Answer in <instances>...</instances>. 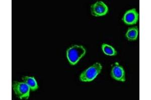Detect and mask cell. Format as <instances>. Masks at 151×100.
Masks as SVG:
<instances>
[{
	"label": "cell",
	"mask_w": 151,
	"mask_h": 100,
	"mask_svg": "<svg viewBox=\"0 0 151 100\" xmlns=\"http://www.w3.org/2000/svg\"><path fill=\"white\" fill-rule=\"evenodd\" d=\"M108 8L106 5L102 1H98L91 6V14L95 17H100L106 15Z\"/></svg>",
	"instance_id": "277c9868"
},
{
	"label": "cell",
	"mask_w": 151,
	"mask_h": 100,
	"mask_svg": "<svg viewBox=\"0 0 151 100\" xmlns=\"http://www.w3.org/2000/svg\"><path fill=\"white\" fill-rule=\"evenodd\" d=\"M22 79L24 83L27 84L28 86L30 89V90H32L33 91H35L37 90L38 86L37 82L34 77L25 76L23 77L22 78Z\"/></svg>",
	"instance_id": "52a82bcc"
},
{
	"label": "cell",
	"mask_w": 151,
	"mask_h": 100,
	"mask_svg": "<svg viewBox=\"0 0 151 100\" xmlns=\"http://www.w3.org/2000/svg\"><path fill=\"white\" fill-rule=\"evenodd\" d=\"M102 50L103 53L108 56H113L116 55V51L114 49V48L109 45L103 44L102 45Z\"/></svg>",
	"instance_id": "9c48e42d"
},
{
	"label": "cell",
	"mask_w": 151,
	"mask_h": 100,
	"mask_svg": "<svg viewBox=\"0 0 151 100\" xmlns=\"http://www.w3.org/2000/svg\"><path fill=\"white\" fill-rule=\"evenodd\" d=\"M12 88L17 97L21 100H27L29 98L30 89L25 83L13 82L12 83Z\"/></svg>",
	"instance_id": "3957f363"
},
{
	"label": "cell",
	"mask_w": 151,
	"mask_h": 100,
	"mask_svg": "<svg viewBox=\"0 0 151 100\" xmlns=\"http://www.w3.org/2000/svg\"><path fill=\"white\" fill-rule=\"evenodd\" d=\"M86 50L82 46L74 45L67 51V57L70 64L75 65L85 56Z\"/></svg>",
	"instance_id": "6da1fadb"
},
{
	"label": "cell",
	"mask_w": 151,
	"mask_h": 100,
	"mask_svg": "<svg viewBox=\"0 0 151 100\" xmlns=\"http://www.w3.org/2000/svg\"><path fill=\"white\" fill-rule=\"evenodd\" d=\"M139 34V29L137 27L130 28L125 34L126 38L129 41H135L137 39Z\"/></svg>",
	"instance_id": "ba28073f"
},
{
	"label": "cell",
	"mask_w": 151,
	"mask_h": 100,
	"mask_svg": "<svg viewBox=\"0 0 151 100\" xmlns=\"http://www.w3.org/2000/svg\"><path fill=\"white\" fill-rule=\"evenodd\" d=\"M139 16L136 9H132L126 12L122 18V21L127 25H132L137 24L139 20Z\"/></svg>",
	"instance_id": "5b68a950"
},
{
	"label": "cell",
	"mask_w": 151,
	"mask_h": 100,
	"mask_svg": "<svg viewBox=\"0 0 151 100\" xmlns=\"http://www.w3.org/2000/svg\"><path fill=\"white\" fill-rule=\"evenodd\" d=\"M102 65L99 63H96L81 74L80 79L83 82L92 81L101 71Z\"/></svg>",
	"instance_id": "7a4b0ae2"
},
{
	"label": "cell",
	"mask_w": 151,
	"mask_h": 100,
	"mask_svg": "<svg viewBox=\"0 0 151 100\" xmlns=\"http://www.w3.org/2000/svg\"><path fill=\"white\" fill-rule=\"evenodd\" d=\"M111 76L116 81L122 82L125 81L124 70V68L120 66L117 62H116L112 67L111 72Z\"/></svg>",
	"instance_id": "8992f818"
}]
</instances>
